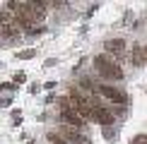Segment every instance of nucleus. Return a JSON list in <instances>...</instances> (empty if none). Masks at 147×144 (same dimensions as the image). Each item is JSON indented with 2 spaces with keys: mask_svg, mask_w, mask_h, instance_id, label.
<instances>
[{
  "mask_svg": "<svg viewBox=\"0 0 147 144\" xmlns=\"http://www.w3.org/2000/svg\"><path fill=\"white\" fill-rule=\"evenodd\" d=\"M94 65H96V72H99L101 77H106V79H113V82H121V79H123V70H121V65L116 63L113 58H109V55H96V58H94Z\"/></svg>",
  "mask_w": 147,
  "mask_h": 144,
  "instance_id": "nucleus-1",
  "label": "nucleus"
},
{
  "mask_svg": "<svg viewBox=\"0 0 147 144\" xmlns=\"http://www.w3.org/2000/svg\"><path fill=\"white\" fill-rule=\"evenodd\" d=\"M68 103H70V108L77 113L80 118H92V103H89V99H84L80 91H70V99H68Z\"/></svg>",
  "mask_w": 147,
  "mask_h": 144,
  "instance_id": "nucleus-2",
  "label": "nucleus"
},
{
  "mask_svg": "<svg viewBox=\"0 0 147 144\" xmlns=\"http://www.w3.org/2000/svg\"><path fill=\"white\" fill-rule=\"evenodd\" d=\"M0 34L7 36V39H17L20 36V27H17L15 17L7 10H0Z\"/></svg>",
  "mask_w": 147,
  "mask_h": 144,
  "instance_id": "nucleus-3",
  "label": "nucleus"
},
{
  "mask_svg": "<svg viewBox=\"0 0 147 144\" xmlns=\"http://www.w3.org/2000/svg\"><path fill=\"white\" fill-rule=\"evenodd\" d=\"M60 118H63L65 123H70L72 127H80V125H82V118H80L77 113H75V111L70 108L68 99H63V101H60Z\"/></svg>",
  "mask_w": 147,
  "mask_h": 144,
  "instance_id": "nucleus-4",
  "label": "nucleus"
},
{
  "mask_svg": "<svg viewBox=\"0 0 147 144\" xmlns=\"http://www.w3.org/2000/svg\"><path fill=\"white\" fill-rule=\"evenodd\" d=\"M99 91H101V96H106V99L113 101V103H125L128 101L125 91H121V89H116V87H109V84H101Z\"/></svg>",
  "mask_w": 147,
  "mask_h": 144,
  "instance_id": "nucleus-5",
  "label": "nucleus"
},
{
  "mask_svg": "<svg viewBox=\"0 0 147 144\" xmlns=\"http://www.w3.org/2000/svg\"><path fill=\"white\" fill-rule=\"evenodd\" d=\"M92 118H94L96 123H101V125H111L113 123V113L109 111V108H104V106H92Z\"/></svg>",
  "mask_w": 147,
  "mask_h": 144,
  "instance_id": "nucleus-6",
  "label": "nucleus"
},
{
  "mask_svg": "<svg viewBox=\"0 0 147 144\" xmlns=\"http://www.w3.org/2000/svg\"><path fill=\"white\" fill-rule=\"evenodd\" d=\"M106 51H109V58H123L125 55V41L123 39H111L106 43Z\"/></svg>",
  "mask_w": 147,
  "mask_h": 144,
  "instance_id": "nucleus-7",
  "label": "nucleus"
},
{
  "mask_svg": "<svg viewBox=\"0 0 147 144\" xmlns=\"http://www.w3.org/2000/svg\"><path fill=\"white\" fill-rule=\"evenodd\" d=\"M130 58H133V63H135V65H145V46L135 43V46L130 48Z\"/></svg>",
  "mask_w": 147,
  "mask_h": 144,
  "instance_id": "nucleus-8",
  "label": "nucleus"
},
{
  "mask_svg": "<svg viewBox=\"0 0 147 144\" xmlns=\"http://www.w3.org/2000/svg\"><path fill=\"white\" fill-rule=\"evenodd\" d=\"M63 137H65L68 142H75V144H80V142H82V137H80L75 130H70V127H65V130H63Z\"/></svg>",
  "mask_w": 147,
  "mask_h": 144,
  "instance_id": "nucleus-9",
  "label": "nucleus"
},
{
  "mask_svg": "<svg viewBox=\"0 0 147 144\" xmlns=\"http://www.w3.org/2000/svg\"><path fill=\"white\" fill-rule=\"evenodd\" d=\"M48 139H51L53 144H65V142H63V137H60V135H48Z\"/></svg>",
  "mask_w": 147,
  "mask_h": 144,
  "instance_id": "nucleus-10",
  "label": "nucleus"
},
{
  "mask_svg": "<svg viewBox=\"0 0 147 144\" xmlns=\"http://www.w3.org/2000/svg\"><path fill=\"white\" fill-rule=\"evenodd\" d=\"M133 144H145V135H138L135 139H133Z\"/></svg>",
  "mask_w": 147,
  "mask_h": 144,
  "instance_id": "nucleus-11",
  "label": "nucleus"
},
{
  "mask_svg": "<svg viewBox=\"0 0 147 144\" xmlns=\"http://www.w3.org/2000/svg\"><path fill=\"white\" fill-rule=\"evenodd\" d=\"M32 55H34L32 51H22V53H20V58H32Z\"/></svg>",
  "mask_w": 147,
  "mask_h": 144,
  "instance_id": "nucleus-12",
  "label": "nucleus"
}]
</instances>
